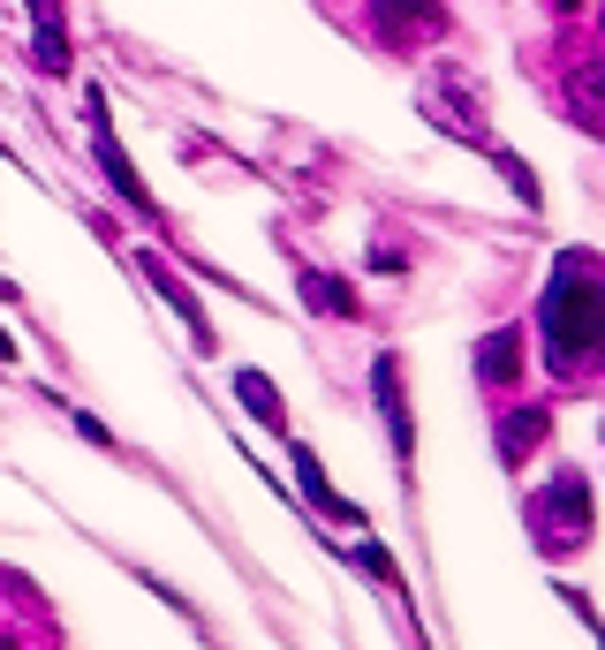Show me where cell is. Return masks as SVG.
<instances>
[{
  "label": "cell",
  "mask_w": 605,
  "mask_h": 650,
  "mask_svg": "<svg viewBox=\"0 0 605 650\" xmlns=\"http://www.w3.org/2000/svg\"><path fill=\"white\" fill-rule=\"evenodd\" d=\"M537 341L561 379H591L605 363V272L583 250H561L545 296H537Z\"/></svg>",
  "instance_id": "6da1fadb"
},
{
  "label": "cell",
  "mask_w": 605,
  "mask_h": 650,
  "mask_svg": "<svg viewBox=\"0 0 605 650\" xmlns=\"http://www.w3.org/2000/svg\"><path fill=\"white\" fill-rule=\"evenodd\" d=\"M530 529H537V545H545L553 560L583 553V537H591V484L575 477V470H561V477H553V492L530 507Z\"/></svg>",
  "instance_id": "7a4b0ae2"
},
{
  "label": "cell",
  "mask_w": 605,
  "mask_h": 650,
  "mask_svg": "<svg viewBox=\"0 0 605 650\" xmlns=\"http://www.w3.org/2000/svg\"><path fill=\"white\" fill-rule=\"evenodd\" d=\"M371 31L387 45H424V39H447V8L439 0H371Z\"/></svg>",
  "instance_id": "3957f363"
},
{
  "label": "cell",
  "mask_w": 605,
  "mask_h": 650,
  "mask_svg": "<svg viewBox=\"0 0 605 650\" xmlns=\"http://www.w3.org/2000/svg\"><path fill=\"white\" fill-rule=\"evenodd\" d=\"M84 106H91V152H99V167H106V182H114V189H122V205H136V213L152 219V213H160V205H152V189H144V174L130 167V152H122V144H114V130H106V99H99V91H91Z\"/></svg>",
  "instance_id": "277c9868"
},
{
  "label": "cell",
  "mask_w": 605,
  "mask_h": 650,
  "mask_svg": "<svg viewBox=\"0 0 605 650\" xmlns=\"http://www.w3.org/2000/svg\"><path fill=\"white\" fill-rule=\"evenodd\" d=\"M371 393H379V416H387V432H393V462L409 470L417 424H409V393H401V363H393V355H379V363H371Z\"/></svg>",
  "instance_id": "5b68a950"
},
{
  "label": "cell",
  "mask_w": 605,
  "mask_h": 650,
  "mask_svg": "<svg viewBox=\"0 0 605 650\" xmlns=\"http://www.w3.org/2000/svg\"><path fill=\"white\" fill-rule=\"evenodd\" d=\"M424 114H439L454 136H470V144H476V106H470V76H462V69H432V84H424Z\"/></svg>",
  "instance_id": "8992f818"
},
{
  "label": "cell",
  "mask_w": 605,
  "mask_h": 650,
  "mask_svg": "<svg viewBox=\"0 0 605 650\" xmlns=\"http://www.w3.org/2000/svg\"><path fill=\"white\" fill-rule=\"evenodd\" d=\"M31 45H39V76H69V23H61V0H31Z\"/></svg>",
  "instance_id": "52a82bcc"
},
{
  "label": "cell",
  "mask_w": 605,
  "mask_h": 650,
  "mask_svg": "<svg viewBox=\"0 0 605 650\" xmlns=\"http://www.w3.org/2000/svg\"><path fill=\"white\" fill-rule=\"evenodd\" d=\"M545 432H553V409H515V416L500 424V462H507V470H522V462L545 446Z\"/></svg>",
  "instance_id": "ba28073f"
},
{
  "label": "cell",
  "mask_w": 605,
  "mask_h": 650,
  "mask_svg": "<svg viewBox=\"0 0 605 650\" xmlns=\"http://www.w3.org/2000/svg\"><path fill=\"white\" fill-rule=\"evenodd\" d=\"M567 106H575V122H583L591 136H605V61L567 69Z\"/></svg>",
  "instance_id": "9c48e42d"
},
{
  "label": "cell",
  "mask_w": 605,
  "mask_h": 650,
  "mask_svg": "<svg viewBox=\"0 0 605 650\" xmlns=\"http://www.w3.org/2000/svg\"><path fill=\"white\" fill-rule=\"evenodd\" d=\"M476 379H484V386H515V379H522V333H515V326L476 341Z\"/></svg>",
  "instance_id": "30bf717a"
},
{
  "label": "cell",
  "mask_w": 605,
  "mask_h": 650,
  "mask_svg": "<svg viewBox=\"0 0 605 650\" xmlns=\"http://www.w3.org/2000/svg\"><path fill=\"white\" fill-rule=\"evenodd\" d=\"M235 401L258 416L265 432H288V401H280V386H273L265 371H250V363H243V371H235Z\"/></svg>",
  "instance_id": "8fae6325"
},
{
  "label": "cell",
  "mask_w": 605,
  "mask_h": 650,
  "mask_svg": "<svg viewBox=\"0 0 605 650\" xmlns=\"http://www.w3.org/2000/svg\"><path fill=\"white\" fill-rule=\"evenodd\" d=\"M136 265H144V272H152V288H160V296H167V303L182 310V326H189V341H197V348H213V326H205V310H197V296H189V288H182V280H174V272H167V265H160V258H152V250H144V258H136Z\"/></svg>",
  "instance_id": "7c38bea8"
},
{
  "label": "cell",
  "mask_w": 605,
  "mask_h": 650,
  "mask_svg": "<svg viewBox=\"0 0 605 650\" xmlns=\"http://www.w3.org/2000/svg\"><path fill=\"white\" fill-rule=\"evenodd\" d=\"M296 288H302V303H318L326 318H356V288H348V280H334V272L302 265V272H296Z\"/></svg>",
  "instance_id": "4fadbf2b"
},
{
  "label": "cell",
  "mask_w": 605,
  "mask_h": 650,
  "mask_svg": "<svg viewBox=\"0 0 605 650\" xmlns=\"http://www.w3.org/2000/svg\"><path fill=\"white\" fill-rule=\"evenodd\" d=\"M296 484L310 492V507H318V515H334V522H356V507H348L341 492L326 484V470H318V454H310V446H296Z\"/></svg>",
  "instance_id": "5bb4252c"
},
{
  "label": "cell",
  "mask_w": 605,
  "mask_h": 650,
  "mask_svg": "<svg viewBox=\"0 0 605 650\" xmlns=\"http://www.w3.org/2000/svg\"><path fill=\"white\" fill-rule=\"evenodd\" d=\"M500 174H507V182H515V197H522V205H537V174L522 167L515 152H500Z\"/></svg>",
  "instance_id": "9a60e30c"
},
{
  "label": "cell",
  "mask_w": 605,
  "mask_h": 650,
  "mask_svg": "<svg viewBox=\"0 0 605 650\" xmlns=\"http://www.w3.org/2000/svg\"><path fill=\"white\" fill-rule=\"evenodd\" d=\"M356 567H371L379 582H393V567H387V553H379V545H363V553H356Z\"/></svg>",
  "instance_id": "2e32d148"
},
{
  "label": "cell",
  "mask_w": 605,
  "mask_h": 650,
  "mask_svg": "<svg viewBox=\"0 0 605 650\" xmlns=\"http://www.w3.org/2000/svg\"><path fill=\"white\" fill-rule=\"evenodd\" d=\"M553 8H575V0H553Z\"/></svg>",
  "instance_id": "e0dca14e"
},
{
  "label": "cell",
  "mask_w": 605,
  "mask_h": 650,
  "mask_svg": "<svg viewBox=\"0 0 605 650\" xmlns=\"http://www.w3.org/2000/svg\"><path fill=\"white\" fill-rule=\"evenodd\" d=\"M0 650H8V643H0Z\"/></svg>",
  "instance_id": "ac0fdd59"
}]
</instances>
